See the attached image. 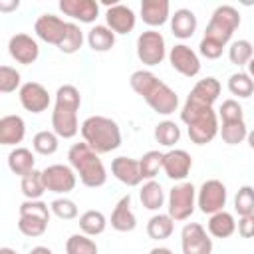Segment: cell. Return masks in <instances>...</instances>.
I'll list each match as a JSON object with an SVG mask.
<instances>
[{
	"instance_id": "6da1fadb",
	"label": "cell",
	"mask_w": 254,
	"mask_h": 254,
	"mask_svg": "<svg viewBox=\"0 0 254 254\" xmlns=\"http://www.w3.org/2000/svg\"><path fill=\"white\" fill-rule=\"evenodd\" d=\"M129 83H131V89L137 95H141L149 103V107L153 111H157L159 115H171L177 111V107H179L177 91H173L155 73H151L147 69H137L131 73Z\"/></svg>"
},
{
	"instance_id": "7a4b0ae2",
	"label": "cell",
	"mask_w": 254,
	"mask_h": 254,
	"mask_svg": "<svg viewBox=\"0 0 254 254\" xmlns=\"http://www.w3.org/2000/svg\"><path fill=\"white\" fill-rule=\"evenodd\" d=\"M81 105V95L75 85H60L56 91V103L52 111L54 133L62 139H71L81 129L77 123V111Z\"/></svg>"
},
{
	"instance_id": "3957f363",
	"label": "cell",
	"mask_w": 254,
	"mask_h": 254,
	"mask_svg": "<svg viewBox=\"0 0 254 254\" xmlns=\"http://www.w3.org/2000/svg\"><path fill=\"white\" fill-rule=\"evenodd\" d=\"M181 121L189 127V139L194 145L210 143L220 131L218 113L210 105H202L190 99H187L181 109Z\"/></svg>"
},
{
	"instance_id": "277c9868",
	"label": "cell",
	"mask_w": 254,
	"mask_h": 254,
	"mask_svg": "<svg viewBox=\"0 0 254 254\" xmlns=\"http://www.w3.org/2000/svg\"><path fill=\"white\" fill-rule=\"evenodd\" d=\"M67 159H69V167L75 171V175H79V181L85 187L97 189L105 185L107 171L99 155L87 143H73L67 151Z\"/></svg>"
},
{
	"instance_id": "5b68a950",
	"label": "cell",
	"mask_w": 254,
	"mask_h": 254,
	"mask_svg": "<svg viewBox=\"0 0 254 254\" xmlns=\"http://www.w3.org/2000/svg\"><path fill=\"white\" fill-rule=\"evenodd\" d=\"M81 137L97 155L111 153L121 145V129L119 125L103 115H91L81 123Z\"/></svg>"
},
{
	"instance_id": "8992f818",
	"label": "cell",
	"mask_w": 254,
	"mask_h": 254,
	"mask_svg": "<svg viewBox=\"0 0 254 254\" xmlns=\"http://www.w3.org/2000/svg\"><path fill=\"white\" fill-rule=\"evenodd\" d=\"M238 26H240V12L234 6L222 4L212 12L202 38H208L220 46H226Z\"/></svg>"
},
{
	"instance_id": "52a82bcc",
	"label": "cell",
	"mask_w": 254,
	"mask_h": 254,
	"mask_svg": "<svg viewBox=\"0 0 254 254\" xmlns=\"http://www.w3.org/2000/svg\"><path fill=\"white\" fill-rule=\"evenodd\" d=\"M196 206V189L192 183H179L169 190V198H167V214L181 222L190 218V214L194 212Z\"/></svg>"
},
{
	"instance_id": "ba28073f",
	"label": "cell",
	"mask_w": 254,
	"mask_h": 254,
	"mask_svg": "<svg viewBox=\"0 0 254 254\" xmlns=\"http://www.w3.org/2000/svg\"><path fill=\"white\" fill-rule=\"evenodd\" d=\"M137 58L143 65H159L167 58V44L161 32L147 30L137 38Z\"/></svg>"
},
{
	"instance_id": "9c48e42d",
	"label": "cell",
	"mask_w": 254,
	"mask_h": 254,
	"mask_svg": "<svg viewBox=\"0 0 254 254\" xmlns=\"http://www.w3.org/2000/svg\"><path fill=\"white\" fill-rule=\"evenodd\" d=\"M226 187L222 181L218 179H208L200 185V189L196 190V206L200 208L202 214H214L224 210L226 206Z\"/></svg>"
},
{
	"instance_id": "30bf717a",
	"label": "cell",
	"mask_w": 254,
	"mask_h": 254,
	"mask_svg": "<svg viewBox=\"0 0 254 254\" xmlns=\"http://www.w3.org/2000/svg\"><path fill=\"white\" fill-rule=\"evenodd\" d=\"M42 177H44V185H46V190L50 192H58V194H65V192H71L75 189V183H77V175L71 167L67 165H50L42 171Z\"/></svg>"
},
{
	"instance_id": "8fae6325",
	"label": "cell",
	"mask_w": 254,
	"mask_h": 254,
	"mask_svg": "<svg viewBox=\"0 0 254 254\" xmlns=\"http://www.w3.org/2000/svg\"><path fill=\"white\" fill-rule=\"evenodd\" d=\"M183 254H212V238L198 222H187L181 230Z\"/></svg>"
},
{
	"instance_id": "7c38bea8",
	"label": "cell",
	"mask_w": 254,
	"mask_h": 254,
	"mask_svg": "<svg viewBox=\"0 0 254 254\" xmlns=\"http://www.w3.org/2000/svg\"><path fill=\"white\" fill-rule=\"evenodd\" d=\"M169 64L175 71H179L185 77H194L200 71V60L194 50H190L187 44H175L169 50Z\"/></svg>"
},
{
	"instance_id": "4fadbf2b",
	"label": "cell",
	"mask_w": 254,
	"mask_h": 254,
	"mask_svg": "<svg viewBox=\"0 0 254 254\" xmlns=\"http://www.w3.org/2000/svg\"><path fill=\"white\" fill-rule=\"evenodd\" d=\"M65 28H67V22H64L60 16H54V14H42L34 24L36 36L42 42L54 44V46H60L64 42Z\"/></svg>"
},
{
	"instance_id": "5bb4252c",
	"label": "cell",
	"mask_w": 254,
	"mask_h": 254,
	"mask_svg": "<svg viewBox=\"0 0 254 254\" xmlns=\"http://www.w3.org/2000/svg\"><path fill=\"white\" fill-rule=\"evenodd\" d=\"M20 103L30 113H42L50 107V93L38 81H28L20 87Z\"/></svg>"
},
{
	"instance_id": "9a60e30c",
	"label": "cell",
	"mask_w": 254,
	"mask_h": 254,
	"mask_svg": "<svg viewBox=\"0 0 254 254\" xmlns=\"http://www.w3.org/2000/svg\"><path fill=\"white\" fill-rule=\"evenodd\" d=\"M8 52L18 64H24V65L34 64L40 56L38 42L28 34H14L8 42Z\"/></svg>"
},
{
	"instance_id": "2e32d148",
	"label": "cell",
	"mask_w": 254,
	"mask_h": 254,
	"mask_svg": "<svg viewBox=\"0 0 254 254\" xmlns=\"http://www.w3.org/2000/svg\"><path fill=\"white\" fill-rule=\"evenodd\" d=\"M192 167V159L185 149H171L169 153H165L163 159V171L171 181H185L190 173Z\"/></svg>"
},
{
	"instance_id": "e0dca14e",
	"label": "cell",
	"mask_w": 254,
	"mask_h": 254,
	"mask_svg": "<svg viewBox=\"0 0 254 254\" xmlns=\"http://www.w3.org/2000/svg\"><path fill=\"white\" fill-rule=\"evenodd\" d=\"M105 22L115 34H129L137 24V16L127 4H111L105 12Z\"/></svg>"
},
{
	"instance_id": "ac0fdd59",
	"label": "cell",
	"mask_w": 254,
	"mask_h": 254,
	"mask_svg": "<svg viewBox=\"0 0 254 254\" xmlns=\"http://www.w3.org/2000/svg\"><path fill=\"white\" fill-rule=\"evenodd\" d=\"M58 6L65 16L79 20L81 24H91L99 16V4L95 0H60Z\"/></svg>"
},
{
	"instance_id": "d6986e66",
	"label": "cell",
	"mask_w": 254,
	"mask_h": 254,
	"mask_svg": "<svg viewBox=\"0 0 254 254\" xmlns=\"http://www.w3.org/2000/svg\"><path fill=\"white\" fill-rule=\"evenodd\" d=\"M111 173L125 187H137L143 181L141 169H139V161H135L131 157H115L111 161Z\"/></svg>"
},
{
	"instance_id": "ffe728a7",
	"label": "cell",
	"mask_w": 254,
	"mask_h": 254,
	"mask_svg": "<svg viewBox=\"0 0 254 254\" xmlns=\"http://www.w3.org/2000/svg\"><path fill=\"white\" fill-rule=\"evenodd\" d=\"M141 18L147 26L159 28L171 20V4L169 0H143L141 2Z\"/></svg>"
},
{
	"instance_id": "44dd1931",
	"label": "cell",
	"mask_w": 254,
	"mask_h": 254,
	"mask_svg": "<svg viewBox=\"0 0 254 254\" xmlns=\"http://www.w3.org/2000/svg\"><path fill=\"white\" fill-rule=\"evenodd\" d=\"M137 226V218L131 210V194H125L117 200L111 212V228L117 232H131Z\"/></svg>"
},
{
	"instance_id": "7402d4cb",
	"label": "cell",
	"mask_w": 254,
	"mask_h": 254,
	"mask_svg": "<svg viewBox=\"0 0 254 254\" xmlns=\"http://www.w3.org/2000/svg\"><path fill=\"white\" fill-rule=\"evenodd\" d=\"M196 16L192 10L189 8H179L173 16H171V32L175 38L179 40H189L194 36L196 32Z\"/></svg>"
},
{
	"instance_id": "603a6c76",
	"label": "cell",
	"mask_w": 254,
	"mask_h": 254,
	"mask_svg": "<svg viewBox=\"0 0 254 254\" xmlns=\"http://www.w3.org/2000/svg\"><path fill=\"white\" fill-rule=\"evenodd\" d=\"M26 123L20 115H4L0 119V143L2 145H18L24 141Z\"/></svg>"
},
{
	"instance_id": "cb8c5ba5",
	"label": "cell",
	"mask_w": 254,
	"mask_h": 254,
	"mask_svg": "<svg viewBox=\"0 0 254 254\" xmlns=\"http://www.w3.org/2000/svg\"><path fill=\"white\" fill-rule=\"evenodd\" d=\"M218 95H220V81L216 77H204V79H198L194 83V87L190 89L187 99L212 107L214 101L218 99Z\"/></svg>"
},
{
	"instance_id": "d4e9b609",
	"label": "cell",
	"mask_w": 254,
	"mask_h": 254,
	"mask_svg": "<svg viewBox=\"0 0 254 254\" xmlns=\"http://www.w3.org/2000/svg\"><path fill=\"white\" fill-rule=\"evenodd\" d=\"M8 167L14 175L18 177H26L30 175L34 169H36V159H34V153L26 147H16L10 151L8 155Z\"/></svg>"
},
{
	"instance_id": "484cf974",
	"label": "cell",
	"mask_w": 254,
	"mask_h": 254,
	"mask_svg": "<svg viewBox=\"0 0 254 254\" xmlns=\"http://www.w3.org/2000/svg\"><path fill=\"white\" fill-rule=\"evenodd\" d=\"M206 226H208V234L214 236V238H228V236H232L236 232V220L226 210L210 214Z\"/></svg>"
},
{
	"instance_id": "4316f807",
	"label": "cell",
	"mask_w": 254,
	"mask_h": 254,
	"mask_svg": "<svg viewBox=\"0 0 254 254\" xmlns=\"http://www.w3.org/2000/svg\"><path fill=\"white\" fill-rule=\"evenodd\" d=\"M87 44L93 52H109L115 46V32L109 30L107 26L95 24L87 32Z\"/></svg>"
},
{
	"instance_id": "83f0119b",
	"label": "cell",
	"mask_w": 254,
	"mask_h": 254,
	"mask_svg": "<svg viewBox=\"0 0 254 254\" xmlns=\"http://www.w3.org/2000/svg\"><path fill=\"white\" fill-rule=\"evenodd\" d=\"M139 200L147 210H159L165 202V190H163L161 183L147 181L139 190Z\"/></svg>"
},
{
	"instance_id": "f1b7e54d",
	"label": "cell",
	"mask_w": 254,
	"mask_h": 254,
	"mask_svg": "<svg viewBox=\"0 0 254 254\" xmlns=\"http://www.w3.org/2000/svg\"><path fill=\"white\" fill-rule=\"evenodd\" d=\"M107 228V218L101 210H85L79 216V230L85 236H99Z\"/></svg>"
},
{
	"instance_id": "f546056e",
	"label": "cell",
	"mask_w": 254,
	"mask_h": 254,
	"mask_svg": "<svg viewBox=\"0 0 254 254\" xmlns=\"http://www.w3.org/2000/svg\"><path fill=\"white\" fill-rule=\"evenodd\" d=\"M175 230V220L169 214H153L147 222V234L153 240H165L173 234Z\"/></svg>"
},
{
	"instance_id": "4dcf8cb0",
	"label": "cell",
	"mask_w": 254,
	"mask_h": 254,
	"mask_svg": "<svg viewBox=\"0 0 254 254\" xmlns=\"http://www.w3.org/2000/svg\"><path fill=\"white\" fill-rule=\"evenodd\" d=\"M20 189H22V194H24L28 200H40V196L46 192V185H44L42 171H36V169H34L30 175L22 177Z\"/></svg>"
},
{
	"instance_id": "1f68e13d",
	"label": "cell",
	"mask_w": 254,
	"mask_h": 254,
	"mask_svg": "<svg viewBox=\"0 0 254 254\" xmlns=\"http://www.w3.org/2000/svg\"><path fill=\"white\" fill-rule=\"evenodd\" d=\"M153 135H155V141H157L159 145H163V147H173V145L179 143V139H181V127H179L175 121L165 119V121H161V123L155 125Z\"/></svg>"
},
{
	"instance_id": "d6a6232c",
	"label": "cell",
	"mask_w": 254,
	"mask_h": 254,
	"mask_svg": "<svg viewBox=\"0 0 254 254\" xmlns=\"http://www.w3.org/2000/svg\"><path fill=\"white\" fill-rule=\"evenodd\" d=\"M218 133H220V137L226 145H238L248 137V129H246L244 119H240V121H222Z\"/></svg>"
},
{
	"instance_id": "836d02e7",
	"label": "cell",
	"mask_w": 254,
	"mask_h": 254,
	"mask_svg": "<svg viewBox=\"0 0 254 254\" xmlns=\"http://www.w3.org/2000/svg\"><path fill=\"white\" fill-rule=\"evenodd\" d=\"M163 159H165V153H161V151H147L139 159L141 177L147 179V181H153L155 175L159 173V169H163Z\"/></svg>"
},
{
	"instance_id": "e575fe53",
	"label": "cell",
	"mask_w": 254,
	"mask_h": 254,
	"mask_svg": "<svg viewBox=\"0 0 254 254\" xmlns=\"http://www.w3.org/2000/svg\"><path fill=\"white\" fill-rule=\"evenodd\" d=\"M228 89H230L232 95L246 99V97H250L254 93V79L248 73H244V71L232 73L228 77Z\"/></svg>"
},
{
	"instance_id": "d590c367",
	"label": "cell",
	"mask_w": 254,
	"mask_h": 254,
	"mask_svg": "<svg viewBox=\"0 0 254 254\" xmlns=\"http://www.w3.org/2000/svg\"><path fill=\"white\" fill-rule=\"evenodd\" d=\"M32 147L40 155H54L60 147V137L54 131H38L32 139Z\"/></svg>"
},
{
	"instance_id": "8d00e7d4",
	"label": "cell",
	"mask_w": 254,
	"mask_h": 254,
	"mask_svg": "<svg viewBox=\"0 0 254 254\" xmlns=\"http://www.w3.org/2000/svg\"><path fill=\"white\" fill-rule=\"evenodd\" d=\"M83 44V32L77 24L73 22H67V28H65V36H64V42L58 46L60 52L64 54H75Z\"/></svg>"
},
{
	"instance_id": "74e56055",
	"label": "cell",
	"mask_w": 254,
	"mask_h": 254,
	"mask_svg": "<svg viewBox=\"0 0 254 254\" xmlns=\"http://www.w3.org/2000/svg\"><path fill=\"white\" fill-rule=\"evenodd\" d=\"M228 58L234 65H248V62L254 58L252 44L248 40H236L228 48Z\"/></svg>"
},
{
	"instance_id": "f35d334b",
	"label": "cell",
	"mask_w": 254,
	"mask_h": 254,
	"mask_svg": "<svg viewBox=\"0 0 254 254\" xmlns=\"http://www.w3.org/2000/svg\"><path fill=\"white\" fill-rule=\"evenodd\" d=\"M65 254H97V244L85 234H71L65 242Z\"/></svg>"
},
{
	"instance_id": "ab89813d",
	"label": "cell",
	"mask_w": 254,
	"mask_h": 254,
	"mask_svg": "<svg viewBox=\"0 0 254 254\" xmlns=\"http://www.w3.org/2000/svg\"><path fill=\"white\" fill-rule=\"evenodd\" d=\"M234 210L240 216L252 214L254 212V189L250 185H244L238 189L236 196H234Z\"/></svg>"
},
{
	"instance_id": "60d3db41",
	"label": "cell",
	"mask_w": 254,
	"mask_h": 254,
	"mask_svg": "<svg viewBox=\"0 0 254 254\" xmlns=\"http://www.w3.org/2000/svg\"><path fill=\"white\" fill-rule=\"evenodd\" d=\"M22 83V75L18 69L10 67V65H0V91L2 93H12L16 89H20Z\"/></svg>"
},
{
	"instance_id": "b9f144b4",
	"label": "cell",
	"mask_w": 254,
	"mask_h": 254,
	"mask_svg": "<svg viewBox=\"0 0 254 254\" xmlns=\"http://www.w3.org/2000/svg\"><path fill=\"white\" fill-rule=\"evenodd\" d=\"M48 228V222L42 220V218H34V216H20L18 220V230L28 236V238H38L46 232Z\"/></svg>"
},
{
	"instance_id": "7bdbcfd3",
	"label": "cell",
	"mask_w": 254,
	"mask_h": 254,
	"mask_svg": "<svg viewBox=\"0 0 254 254\" xmlns=\"http://www.w3.org/2000/svg\"><path fill=\"white\" fill-rule=\"evenodd\" d=\"M50 214H52V208L42 202V200H24L20 204V216H34V218H42L46 222H50Z\"/></svg>"
},
{
	"instance_id": "ee69618b",
	"label": "cell",
	"mask_w": 254,
	"mask_h": 254,
	"mask_svg": "<svg viewBox=\"0 0 254 254\" xmlns=\"http://www.w3.org/2000/svg\"><path fill=\"white\" fill-rule=\"evenodd\" d=\"M50 208H52V214H56V216L62 218V220H73V218L77 216V206H75V202H73L71 198H65V196L52 200Z\"/></svg>"
},
{
	"instance_id": "f6af8a7d",
	"label": "cell",
	"mask_w": 254,
	"mask_h": 254,
	"mask_svg": "<svg viewBox=\"0 0 254 254\" xmlns=\"http://www.w3.org/2000/svg\"><path fill=\"white\" fill-rule=\"evenodd\" d=\"M218 117L222 121H240V119H244L242 105L236 99H226V101H222V105L218 109Z\"/></svg>"
},
{
	"instance_id": "bcb514c9",
	"label": "cell",
	"mask_w": 254,
	"mask_h": 254,
	"mask_svg": "<svg viewBox=\"0 0 254 254\" xmlns=\"http://www.w3.org/2000/svg\"><path fill=\"white\" fill-rule=\"evenodd\" d=\"M222 50H224V46H220V44H216V42H212L208 38H202L200 44H198V52L206 60H218L222 56Z\"/></svg>"
},
{
	"instance_id": "7dc6e473",
	"label": "cell",
	"mask_w": 254,
	"mask_h": 254,
	"mask_svg": "<svg viewBox=\"0 0 254 254\" xmlns=\"http://www.w3.org/2000/svg\"><path fill=\"white\" fill-rule=\"evenodd\" d=\"M236 228H238V234L242 238H254V212L246 214V216H240Z\"/></svg>"
},
{
	"instance_id": "c3c4849f",
	"label": "cell",
	"mask_w": 254,
	"mask_h": 254,
	"mask_svg": "<svg viewBox=\"0 0 254 254\" xmlns=\"http://www.w3.org/2000/svg\"><path fill=\"white\" fill-rule=\"evenodd\" d=\"M30 254H54V252L50 248H46V246H36V248L30 250Z\"/></svg>"
},
{
	"instance_id": "681fc988",
	"label": "cell",
	"mask_w": 254,
	"mask_h": 254,
	"mask_svg": "<svg viewBox=\"0 0 254 254\" xmlns=\"http://www.w3.org/2000/svg\"><path fill=\"white\" fill-rule=\"evenodd\" d=\"M18 6H20L18 2H10V4L0 2V10H2V12H6V10H14V8H18Z\"/></svg>"
},
{
	"instance_id": "f907efd6",
	"label": "cell",
	"mask_w": 254,
	"mask_h": 254,
	"mask_svg": "<svg viewBox=\"0 0 254 254\" xmlns=\"http://www.w3.org/2000/svg\"><path fill=\"white\" fill-rule=\"evenodd\" d=\"M149 254H173L169 248H163V246H159V248H153Z\"/></svg>"
},
{
	"instance_id": "816d5d0a",
	"label": "cell",
	"mask_w": 254,
	"mask_h": 254,
	"mask_svg": "<svg viewBox=\"0 0 254 254\" xmlns=\"http://www.w3.org/2000/svg\"><path fill=\"white\" fill-rule=\"evenodd\" d=\"M246 141H248L250 149H254V129H252V131H248V137H246Z\"/></svg>"
},
{
	"instance_id": "f5cc1de1",
	"label": "cell",
	"mask_w": 254,
	"mask_h": 254,
	"mask_svg": "<svg viewBox=\"0 0 254 254\" xmlns=\"http://www.w3.org/2000/svg\"><path fill=\"white\" fill-rule=\"evenodd\" d=\"M248 75H250V77H254V58L248 62Z\"/></svg>"
},
{
	"instance_id": "db71d44e",
	"label": "cell",
	"mask_w": 254,
	"mask_h": 254,
	"mask_svg": "<svg viewBox=\"0 0 254 254\" xmlns=\"http://www.w3.org/2000/svg\"><path fill=\"white\" fill-rule=\"evenodd\" d=\"M0 254H16L12 248H0Z\"/></svg>"
}]
</instances>
